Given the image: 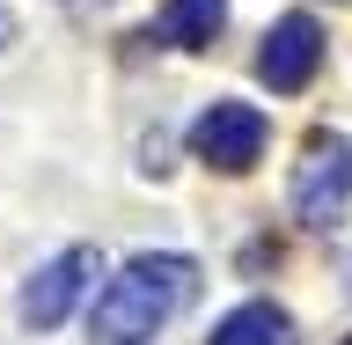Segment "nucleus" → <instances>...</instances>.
<instances>
[{"mask_svg":"<svg viewBox=\"0 0 352 345\" xmlns=\"http://www.w3.org/2000/svg\"><path fill=\"white\" fill-rule=\"evenodd\" d=\"M88 280H96V250H59L52 264H37V272L22 280L15 316H22L30 331H59L66 316H74V302L88 294Z\"/></svg>","mask_w":352,"mask_h":345,"instance_id":"3","label":"nucleus"},{"mask_svg":"<svg viewBox=\"0 0 352 345\" xmlns=\"http://www.w3.org/2000/svg\"><path fill=\"white\" fill-rule=\"evenodd\" d=\"M206 345H294V316L272 309V302H242V309H228L213 324Z\"/></svg>","mask_w":352,"mask_h":345,"instance_id":"6","label":"nucleus"},{"mask_svg":"<svg viewBox=\"0 0 352 345\" xmlns=\"http://www.w3.org/2000/svg\"><path fill=\"white\" fill-rule=\"evenodd\" d=\"M345 345H352V338H345Z\"/></svg>","mask_w":352,"mask_h":345,"instance_id":"9","label":"nucleus"},{"mask_svg":"<svg viewBox=\"0 0 352 345\" xmlns=\"http://www.w3.org/2000/svg\"><path fill=\"white\" fill-rule=\"evenodd\" d=\"M8 37H15V15H8V8H0V44H8Z\"/></svg>","mask_w":352,"mask_h":345,"instance_id":"8","label":"nucleus"},{"mask_svg":"<svg viewBox=\"0 0 352 345\" xmlns=\"http://www.w3.org/2000/svg\"><path fill=\"white\" fill-rule=\"evenodd\" d=\"M316 66H323V30L316 15H279L264 30V52H257V81L272 96H301L316 81Z\"/></svg>","mask_w":352,"mask_h":345,"instance_id":"5","label":"nucleus"},{"mask_svg":"<svg viewBox=\"0 0 352 345\" xmlns=\"http://www.w3.org/2000/svg\"><path fill=\"white\" fill-rule=\"evenodd\" d=\"M220 22H228V0H169L162 8V37L176 52H206L220 37Z\"/></svg>","mask_w":352,"mask_h":345,"instance_id":"7","label":"nucleus"},{"mask_svg":"<svg viewBox=\"0 0 352 345\" xmlns=\"http://www.w3.org/2000/svg\"><path fill=\"white\" fill-rule=\"evenodd\" d=\"M352 198V140H316L308 162L294 169V220L301 228H330Z\"/></svg>","mask_w":352,"mask_h":345,"instance_id":"4","label":"nucleus"},{"mask_svg":"<svg viewBox=\"0 0 352 345\" xmlns=\"http://www.w3.org/2000/svg\"><path fill=\"white\" fill-rule=\"evenodd\" d=\"M264 140H272L264 110H257V103H235V96H220V103H206V110L191 118V154L206 162V169H228V176L257 169Z\"/></svg>","mask_w":352,"mask_h":345,"instance_id":"2","label":"nucleus"},{"mask_svg":"<svg viewBox=\"0 0 352 345\" xmlns=\"http://www.w3.org/2000/svg\"><path fill=\"white\" fill-rule=\"evenodd\" d=\"M198 294V264L176 258V250H147V258H132L118 280H103L96 294V345H154V331H169Z\"/></svg>","mask_w":352,"mask_h":345,"instance_id":"1","label":"nucleus"}]
</instances>
